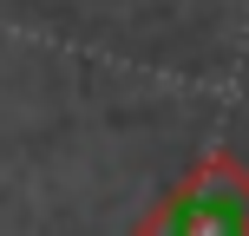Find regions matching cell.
I'll return each mask as SVG.
<instances>
[{"mask_svg": "<svg viewBox=\"0 0 249 236\" xmlns=\"http://www.w3.org/2000/svg\"><path fill=\"white\" fill-rule=\"evenodd\" d=\"M138 236H249V164L236 151L197 158L144 210Z\"/></svg>", "mask_w": 249, "mask_h": 236, "instance_id": "obj_1", "label": "cell"}]
</instances>
